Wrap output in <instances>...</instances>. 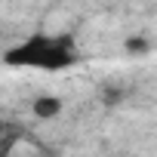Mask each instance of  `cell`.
Listing matches in <instances>:
<instances>
[{"mask_svg":"<svg viewBox=\"0 0 157 157\" xmlns=\"http://www.w3.org/2000/svg\"><path fill=\"white\" fill-rule=\"evenodd\" d=\"M3 62L10 68H34V71H68L80 62L77 43L68 34H31L28 40L6 49Z\"/></svg>","mask_w":157,"mask_h":157,"instance_id":"cell-1","label":"cell"},{"mask_svg":"<svg viewBox=\"0 0 157 157\" xmlns=\"http://www.w3.org/2000/svg\"><path fill=\"white\" fill-rule=\"evenodd\" d=\"M62 108H65V102H62L59 96H37V99L31 102V114H34L37 120H56V117L62 114Z\"/></svg>","mask_w":157,"mask_h":157,"instance_id":"cell-2","label":"cell"},{"mask_svg":"<svg viewBox=\"0 0 157 157\" xmlns=\"http://www.w3.org/2000/svg\"><path fill=\"white\" fill-rule=\"evenodd\" d=\"M154 46H151V40H148V34H129L126 40H123V52L126 56H148Z\"/></svg>","mask_w":157,"mask_h":157,"instance_id":"cell-3","label":"cell"}]
</instances>
